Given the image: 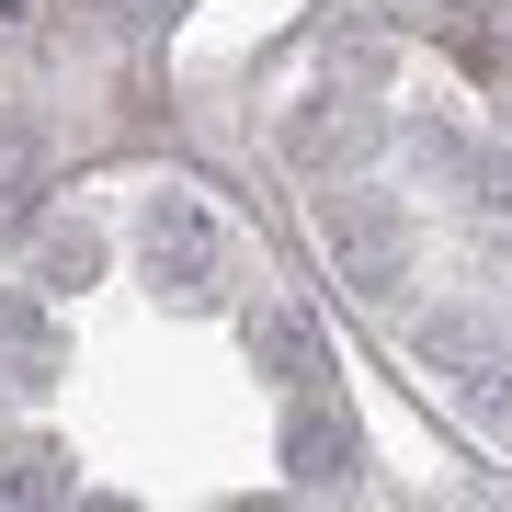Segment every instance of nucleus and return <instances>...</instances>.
I'll list each match as a JSON object with an SVG mask.
<instances>
[{"mask_svg":"<svg viewBox=\"0 0 512 512\" xmlns=\"http://www.w3.org/2000/svg\"><path fill=\"white\" fill-rule=\"evenodd\" d=\"M0 353H23V365H46V319H35V308H0Z\"/></svg>","mask_w":512,"mask_h":512,"instance_id":"nucleus-3","label":"nucleus"},{"mask_svg":"<svg viewBox=\"0 0 512 512\" xmlns=\"http://www.w3.org/2000/svg\"><path fill=\"white\" fill-rule=\"evenodd\" d=\"M148 262H160L183 296L217 285V228H205V205H194V194H160V205H148Z\"/></svg>","mask_w":512,"mask_h":512,"instance_id":"nucleus-1","label":"nucleus"},{"mask_svg":"<svg viewBox=\"0 0 512 512\" xmlns=\"http://www.w3.org/2000/svg\"><path fill=\"white\" fill-rule=\"evenodd\" d=\"M285 456H296V478H342V467H330V456H342V433H330V421H296Z\"/></svg>","mask_w":512,"mask_h":512,"instance_id":"nucleus-2","label":"nucleus"},{"mask_svg":"<svg viewBox=\"0 0 512 512\" xmlns=\"http://www.w3.org/2000/svg\"><path fill=\"white\" fill-rule=\"evenodd\" d=\"M114 12H126V23H160V12H183V0H114Z\"/></svg>","mask_w":512,"mask_h":512,"instance_id":"nucleus-4","label":"nucleus"}]
</instances>
